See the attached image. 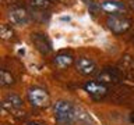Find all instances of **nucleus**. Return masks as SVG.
I'll list each match as a JSON object with an SVG mask.
<instances>
[{"label": "nucleus", "mask_w": 134, "mask_h": 125, "mask_svg": "<svg viewBox=\"0 0 134 125\" xmlns=\"http://www.w3.org/2000/svg\"><path fill=\"white\" fill-rule=\"evenodd\" d=\"M53 114L60 122H73L77 115V108L67 100H59L53 104Z\"/></svg>", "instance_id": "1"}, {"label": "nucleus", "mask_w": 134, "mask_h": 125, "mask_svg": "<svg viewBox=\"0 0 134 125\" xmlns=\"http://www.w3.org/2000/svg\"><path fill=\"white\" fill-rule=\"evenodd\" d=\"M106 25L109 28V31L115 35H121V33H126L131 28V21H130L127 17L124 15H109L106 20Z\"/></svg>", "instance_id": "2"}, {"label": "nucleus", "mask_w": 134, "mask_h": 125, "mask_svg": "<svg viewBox=\"0 0 134 125\" xmlns=\"http://www.w3.org/2000/svg\"><path fill=\"white\" fill-rule=\"evenodd\" d=\"M28 100L34 107H38V108L48 107L50 104V97L48 92L39 86H34L28 90Z\"/></svg>", "instance_id": "3"}, {"label": "nucleus", "mask_w": 134, "mask_h": 125, "mask_svg": "<svg viewBox=\"0 0 134 125\" xmlns=\"http://www.w3.org/2000/svg\"><path fill=\"white\" fill-rule=\"evenodd\" d=\"M124 75L121 72V70L116 68V67H105L103 70H100V72L98 74V82L109 85V83H119L123 81Z\"/></svg>", "instance_id": "4"}, {"label": "nucleus", "mask_w": 134, "mask_h": 125, "mask_svg": "<svg viewBox=\"0 0 134 125\" xmlns=\"http://www.w3.org/2000/svg\"><path fill=\"white\" fill-rule=\"evenodd\" d=\"M84 90L95 100H100L109 93V89L105 83H100L98 81H88L84 83Z\"/></svg>", "instance_id": "5"}, {"label": "nucleus", "mask_w": 134, "mask_h": 125, "mask_svg": "<svg viewBox=\"0 0 134 125\" xmlns=\"http://www.w3.org/2000/svg\"><path fill=\"white\" fill-rule=\"evenodd\" d=\"M8 21L17 27H25L29 22V12L24 7H14L8 11Z\"/></svg>", "instance_id": "6"}, {"label": "nucleus", "mask_w": 134, "mask_h": 125, "mask_svg": "<svg viewBox=\"0 0 134 125\" xmlns=\"http://www.w3.org/2000/svg\"><path fill=\"white\" fill-rule=\"evenodd\" d=\"M75 70H77L81 75H84V77L95 75L96 71H98L96 64L88 57H78L77 61H75Z\"/></svg>", "instance_id": "7"}, {"label": "nucleus", "mask_w": 134, "mask_h": 125, "mask_svg": "<svg viewBox=\"0 0 134 125\" xmlns=\"http://www.w3.org/2000/svg\"><path fill=\"white\" fill-rule=\"evenodd\" d=\"M31 40L41 54H49L52 52V43H50V40L46 38V35H43V33H38V32L32 33Z\"/></svg>", "instance_id": "8"}, {"label": "nucleus", "mask_w": 134, "mask_h": 125, "mask_svg": "<svg viewBox=\"0 0 134 125\" xmlns=\"http://www.w3.org/2000/svg\"><path fill=\"white\" fill-rule=\"evenodd\" d=\"M99 7L103 12H106L109 15H117L121 14L126 10L124 3L119 2V0H103L99 3Z\"/></svg>", "instance_id": "9"}, {"label": "nucleus", "mask_w": 134, "mask_h": 125, "mask_svg": "<svg viewBox=\"0 0 134 125\" xmlns=\"http://www.w3.org/2000/svg\"><path fill=\"white\" fill-rule=\"evenodd\" d=\"M2 107L7 111H15L23 107V99L15 93H8L2 102Z\"/></svg>", "instance_id": "10"}, {"label": "nucleus", "mask_w": 134, "mask_h": 125, "mask_svg": "<svg viewBox=\"0 0 134 125\" xmlns=\"http://www.w3.org/2000/svg\"><path fill=\"white\" fill-rule=\"evenodd\" d=\"M74 63V57L70 53H59L56 57L53 58V64L57 67L59 70H64L73 65Z\"/></svg>", "instance_id": "11"}, {"label": "nucleus", "mask_w": 134, "mask_h": 125, "mask_svg": "<svg viewBox=\"0 0 134 125\" xmlns=\"http://www.w3.org/2000/svg\"><path fill=\"white\" fill-rule=\"evenodd\" d=\"M14 83H15V79L11 75V72H8V71L4 70V68L0 71V85L4 86V88H7V86L14 85Z\"/></svg>", "instance_id": "12"}, {"label": "nucleus", "mask_w": 134, "mask_h": 125, "mask_svg": "<svg viewBox=\"0 0 134 125\" xmlns=\"http://www.w3.org/2000/svg\"><path fill=\"white\" fill-rule=\"evenodd\" d=\"M0 36L4 40H11L14 38V31H13V28L10 25L2 24V27H0Z\"/></svg>", "instance_id": "13"}, {"label": "nucleus", "mask_w": 134, "mask_h": 125, "mask_svg": "<svg viewBox=\"0 0 134 125\" xmlns=\"http://www.w3.org/2000/svg\"><path fill=\"white\" fill-rule=\"evenodd\" d=\"M29 4L36 10H48L52 6L50 0H29Z\"/></svg>", "instance_id": "14"}, {"label": "nucleus", "mask_w": 134, "mask_h": 125, "mask_svg": "<svg viewBox=\"0 0 134 125\" xmlns=\"http://www.w3.org/2000/svg\"><path fill=\"white\" fill-rule=\"evenodd\" d=\"M129 120H130V122H131V124H134V111L131 113V114H130V117H129Z\"/></svg>", "instance_id": "15"}, {"label": "nucleus", "mask_w": 134, "mask_h": 125, "mask_svg": "<svg viewBox=\"0 0 134 125\" xmlns=\"http://www.w3.org/2000/svg\"><path fill=\"white\" fill-rule=\"evenodd\" d=\"M28 125H42V124H39V122H29Z\"/></svg>", "instance_id": "16"}]
</instances>
